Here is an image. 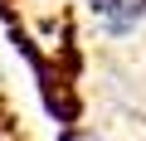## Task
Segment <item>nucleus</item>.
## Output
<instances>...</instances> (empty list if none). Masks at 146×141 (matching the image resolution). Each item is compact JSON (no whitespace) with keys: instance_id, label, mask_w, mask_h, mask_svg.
Wrapping results in <instances>:
<instances>
[{"instance_id":"1","label":"nucleus","mask_w":146,"mask_h":141,"mask_svg":"<svg viewBox=\"0 0 146 141\" xmlns=\"http://www.w3.org/2000/svg\"><path fill=\"white\" fill-rule=\"evenodd\" d=\"M146 15V0H93V20L107 29V34H127L136 29Z\"/></svg>"},{"instance_id":"2","label":"nucleus","mask_w":146,"mask_h":141,"mask_svg":"<svg viewBox=\"0 0 146 141\" xmlns=\"http://www.w3.org/2000/svg\"><path fill=\"white\" fill-rule=\"evenodd\" d=\"M63 141H98L93 131H63Z\"/></svg>"}]
</instances>
